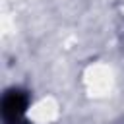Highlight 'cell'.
Segmentation results:
<instances>
[{"instance_id":"6da1fadb","label":"cell","mask_w":124,"mask_h":124,"mask_svg":"<svg viewBox=\"0 0 124 124\" xmlns=\"http://www.w3.org/2000/svg\"><path fill=\"white\" fill-rule=\"evenodd\" d=\"M29 105V97L23 91H8L2 99V116L8 124H16Z\"/></svg>"}]
</instances>
